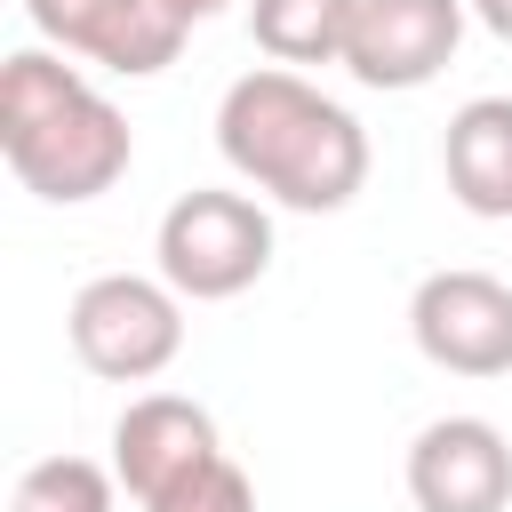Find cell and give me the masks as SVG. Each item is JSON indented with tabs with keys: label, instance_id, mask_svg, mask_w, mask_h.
Segmentation results:
<instances>
[{
	"label": "cell",
	"instance_id": "10",
	"mask_svg": "<svg viewBox=\"0 0 512 512\" xmlns=\"http://www.w3.org/2000/svg\"><path fill=\"white\" fill-rule=\"evenodd\" d=\"M440 176L464 216H512V96H472L440 128Z\"/></svg>",
	"mask_w": 512,
	"mask_h": 512
},
{
	"label": "cell",
	"instance_id": "9",
	"mask_svg": "<svg viewBox=\"0 0 512 512\" xmlns=\"http://www.w3.org/2000/svg\"><path fill=\"white\" fill-rule=\"evenodd\" d=\"M208 456H224V448H216V416H208L200 400H184V392H144V400H128L120 424H112V472H120V488H128L136 504L168 496V488L192 480Z\"/></svg>",
	"mask_w": 512,
	"mask_h": 512
},
{
	"label": "cell",
	"instance_id": "13",
	"mask_svg": "<svg viewBox=\"0 0 512 512\" xmlns=\"http://www.w3.org/2000/svg\"><path fill=\"white\" fill-rule=\"evenodd\" d=\"M144 512H256V488H248V472H240L232 456H208L192 480H176V488L152 496Z\"/></svg>",
	"mask_w": 512,
	"mask_h": 512
},
{
	"label": "cell",
	"instance_id": "8",
	"mask_svg": "<svg viewBox=\"0 0 512 512\" xmlns=\"http://www.w3.org/2000/svg\"><path fill=\"white\" fill-rule=\"evenodd\" d=\"M416 512H512V440L488 416H432L408 440Z\"/></svg>",
	"mask_w": 512,
	"mask_h": 512
},
{
	"label": "cell",
	"instance_id": "4",
	"mask_svg": "<svg viewBox=\"0 0 512 512\" xmlns=\"http://www.w3.org/2000/svg\"><path fill=\"white\" fill-rule=\"evenodd\" d=\"M64 336H72V352H80L88 376H104V384H152L184 352V296L160 272H96L72 296Z\"/></svg>",
	"mask_w": 512,
	"mask_h": 512
},
{
	"label": "cell",
	"instance_id": "15",
	"mask_svg": "<svg viewBox=\"0 0 512 512\" xmlns=\"http://www.w3.org/2000/svg\"><path fill=\"white\" fill-rule=\"evenodd\" d=\"M224 8H232V0H168L176 24H208V16H224Z\"/></svg>",
	"mask_w": 512,
	"mask_h": 512
},
{
	"label": "cell",
	"instance_id": "6",
	"mask_svg": "<svg viewBox=\"0 0 512 512\" xmlns=\"http://www.w3.org/2000/svg\"><path fill=\"white\" fill-rule=\"evenodd\" d=\"M464 24H472V0H360L344 72L376 96H416L456 64Z\"/></svg>",
	"mask_w": 512,
	"mask_h": 512
},
{
	"label": "cell",
	"instance_id": "5",
	"mask_svg": "<svg viewBox=\"0 0 512 512\" xmlns=\"http://www.w3.org/2000/svg\"><path fill=\"white\" fill-rule=\"evenodd\" d=\"M408 336L448 376H512V288L472 264L424 272L408 296Z\"/></svg>",
	"mask_w": 512,
	"mask_h": 512
},
{
	"label": "cell",
	"instance_id": "1",
	"mask_svg": "<svg viewBox=\"0 0 512 512\" xmlns=\"http://www.w3.org/2000/svg\"><path fill=\"white\" fill-rule=\"evenodd\" d=\"M216 152L272 208L336 216L368 184V128L288 64H256L216 104Z\"/></svg>",
	"mask_w": 512,
	"mask_h": 512
},
{
	"label": "cell",
	"instance_id": "7",
	"mask_svg": "<svg viewBox=\"0 0 512 512\" xmlns=\"http://www.w3.org/2000/svg\"><path fill=\"white\" fill-rule=\"evenodd\" d=\"M24 16L40 32V48L88 56L104 72H120V80L168 72L184 56V32H192V24L168 16V0H24Z\"/></svg>",
	"mask_w": 512,
	"mask_h": 512
},
{
	"label": "cell",
	"instance_id": "3",
	"mask_svg": "<svg viewBox=\"0 0 512 512\" xmlns=\"http://www.w3.org/2000/svg\"><path fill=\"white\" fill-rule=\"evenodd\" d=\"M152 256H160V280L184 304L248 296L272 272V208L248 200V192H224V184H192V192L168 200Z\"/></svg>",
	"mask_w": 512,
	"mask_h": 512
},
{
	"label": "cell",
	"instance_id": "2",
	"mask_svg": "<svg viewBox=\"0 0 512 512\" xmlns=\"http://www.w3.org/2000/svg\"><path fill=\"white\" fill-rule=\"evenodd\" d=\"M0 160L32 200L88 208L128 176L136 128L80 64L56 48H16L0 64Z\"/></svg>",
	"mask_w": 512,
	"mask_h": 512
},
{
	"label": "cell",
	"instance_id": "11",
	"mask_svg": "<svg viewBox=\"0 0 512 512\" xmlns=\"http://www.w3.org/2000/svg\"><path fill=\"white\" fill-rule=\"evenodd\" d=\"M352 16L360 0H248V32L272 64L304 72V64H344L352 48Z\"/></svg>",
	"mask_w": 512,
	"mask_h": 512
},
{
	"label": "cell",
	"instance_id": "14",
	"mask_svg": "<svg viewBox=\"0 0 512 512\" xmlns=\"http://www.w3.org/2000/svg\"><path fill=\"white\" fill-rule=\"evenodd\" d=\"M472 24H488V32L512 48V0H472Z\"/></svg>",
	"mask_w": 512,
	"mask_h": 512
},
{
	"label": "cell",
	"instance_id": "12",
	"mask_svg": "<svg viewBox=\"0 0 512 512\" xmlns=\"http://www.w3.org/2000/svg\"><path fill=\"white\" fill-rule=\"evenodd\" d=\"M112 504H120V472L96 456H40L8 488V512H112Z\"/></svg>",
	"mask_w": 512,
	"mask_h": 512
}]
</instances>
